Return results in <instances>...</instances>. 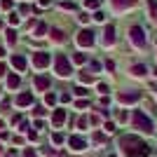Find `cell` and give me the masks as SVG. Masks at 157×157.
Returning a JSON list of instances; mask_svg holds the SVG:
<instances>
[{"label": "cell", "instance_id": "9", "mask_svg": "<svg viewBox=\"0 0 157 157\" xmlns=\"http://www.w3.org/2000/svg\"><path fill=\"white\" fill-rule=\"evenodd\" d=\"M117 101L120 103H136V101H141V94L138 92H122V94H117Z\"/></svg>", "mask_w": 157, "mask_h": 157}, {"label": "cell", "instance_id": "10", "mask_svg": "<svg viewBox=\"0 0 157 157\" xmlns=\"http://www.w3.org/2000/svg\"><path fill=\"white\" fill-rule=\"evenodd\" d=\"M66 117H68V110H63V108H56V110L52 113V124L54 127H61L66 122Z\"/></svg>", "mask_w": 157, "mask_h": 157}, {"label": "cell", "instance_id": "2", "mask_svg": "<svg viewBox=\"0 0 157 157\" xmlns=\"http://www.w3.org/2000/svg\"><path fill=\"white\" fill-rule=\"evenodd\" d=\"M131 127L136 131H143V134H152V131H155L152 120L148 117L143 110H134V115H131Z\"/></svg>", "mask_w": 157, "mask_h": 157}, {"label": "cell", "instance_id": "24", "mask_svg": "<svg viewBox=\"0 0 157 157\" xmlns=\"http://www.w3.org/2000/svg\"><path fill=\"white\" fill-rule=\"evenodd\" d=\"M73 61H75V63H85L87 56H85L82 52H75V54H73Z\"/></svg>", "mask_w": 157, "mask_h": 157}, {"label": "cell", "instance_id": "33", "mask_svg": "<svg viewBox=\"0 0 157 157\" xmlns=\"http://www.w3.org/2000/svg\"><path fill=\"white\" fill-rule=\"evenodd\" d=\"M61 7H63V10H73V7H75V5H73L71 0H66V2H61Z\"/></svg>", "mask_w": 157, "mask_h": 157}, {"label": "cell", "instance_id": "20", "mask_svg": "<svg viewBox=\"0 0 157 157\" xmlns=\"http://www.w3.org/2000/svg\"><path fill=\"white\" fill-rule=\"evenodd\" d=\"M148 10H150V17L157 21V5H155V0H148Z\"/></svg>", "mask_w": 157, "mask_h": 157}, {"label": "cell", "instance_id": "41", "mask_svg": "<svg viewBox=\"0 0 157 157\" xmlns=\"http://www.w3.org/2000/svg\"><path fill=\"white\" fill-rule=\"evenodd\" d=\"M155 78H157V68H155Z\"/></svg>", "mask_w": 157, "mask_h": 157}, {"label": "cell", "instance_id": "5", "mask_svg": "<svg viewBox=\"0 0 157 157\" xmlns=\"http://www.w3.org/2000/svg\"><path fill=\"white\" fill-rule=\"evenodd\" d=\"M129 40H131V45L143 47V45H145V31H143L141 26H131V28H129Z\"/></svg>", "mask_w": 157, "mask_h": 157}, {"label": "cell", "instance_id": "40", "mask_svg": "<svg viewBox=\"0 0 157 157\" xmlns=\"http://www.w3.org/2000/svg\"><path fill=\"white\" fill-rule=\"evenodd\" d=\"M2 127H5V122H2V120H0V129H2Z\"/></svg>", "mask_w": 157, "mask_h": 157}, {"label": "cell", "instance_id": "28", "mask_svg": "<svg viewBox=\"0 0 157 157\" xmlns=\"http://www.w3.org/2000/svg\"><path fill=\"white\" fill-rule=\"evenodd\" d=\"M103 129L108 131V134H113V131H115V124H113V122H105V124H103Z\"/></svg>", "mask_w": 157, "mask_h": 157}, {"label": "cell", "instance_id": "12", "mask_svg": "<svg viewBox=\"0 0 157 157\" xmlns=\"http://www.w3.org/2000/svg\"><path fill=\"white\" fill-rule=\"evenodd\" d=\"M12 66L17 68V73H24L26 71V56H24V54H14L12 56Z\"/></svg>", "mask_w": 157, "mask_h": 157}, {"label": "cell", "instance_id": "30", "mask_svg": "<svg viewBox=\"0 0 157 157\" xmlns=\"http://www.w3.org/2000/svg\"><path fill=\"white\" fill-rule=\"evenodd\" d=\"M78 19H80V24H87V21H89V14H87V12H82V14L78 17Z\"/></svg>", "mask_w": 157, "mask_h": 157}, {"label": "cell", "instance_id": "25", "mask_svg": "<svg viewBox=\"0 0 157 157\" xmlns=\"http://www.w3.org/2000/svg\"><path fill=\"white\" fill-rule=\"evenodd\" d=\"M7 42H17V31H7Z\"/></svg>", "mask_w": 157, "mask_h": 157}, {"label": "cell", "instance_id": "31", "mask_svg": "<svg viewBox=\"0 0 157 157\" xmlns=\"http://www.w3.org/2000/svg\"><path fill=\"white\" fill-rule=\"evenodd\" d=\"M87 124H89V120H87V117H80V122H78V127H80V129H85Z\"/></svg>", "mask_w": 157, "mask_h": 157}, {"label": "cell", "instance_id": "36", "mask_svg": "<svg viewBox=\"0 0 157 157\" xmlns=\"http://www.w3.org/2000/svg\"><path fill=\"white\" fill-rule=\"evenodd\" d=\"M98 92H101V94H108L110 89H108V85H98Z\"/></svg>", "mask_w": 157, "mask_h": 157}, {"label": "cell", "instance_id": "22", "mask_svg": "<svg viewBox=\"0 0 157 157\" xmlns=\"http://www.w3.org/2000/svg\"><path fill=\"white\" fill-rule=\"evenodd\" d=\"M80 82H87V85H89V82H94V75H89L87 71H82L80 73Z\"/></svg>", "mask_w": 157, "mask_h": 157}, {"label": "cell", "instance_id": "42", "mask_svg": "<svg viewBox=\"0 0 157 157\" xmlns=\"http://www.w3.org/2000/svg\"><path fill=\"white\" fill-rule=\"evenodd\" d=\"M0 28H2V21H0Z\"/></svg>", "mask_w": 157, "mask_h": 157}, {"label": "cell", "instance_id": "32", "mask_svg": "<svg viewBox=\"0 0 157 157\" xmlns=\"http://www.w3.org/2000/svg\"><path fill=\"white\" fill-rule=\"evenodd\" d=\"M75 94H78V96H85L87 89H85V87H75Z\"/></svg>", "mask_w": 157, "mask_h": 157}, {"label": "cell", "instance_id": "39", "mask_svg": "<svg viewBox=\"0 0 157 157\" xmlns=\"http://www.w3.org/2000/svg\"><path fill=\"white\" fill-rule=\"evenodd\" d=\"M2 56H5V47H0V59H2Z\"/></svg>", "mask_w": 157, "mask_h": 157}, {"label": "cell", "instance_id": "8", "mask_svg": "<svg viewBox=\"0 0 157 157\" xmlns=\"http://www.w3.org/2000/svg\"><path fill=\"white\" fill-rule=\"evenodd\" d=\"M33 85H35L38 92H49L52 80H49V75H35V78H33Z\"/></svg>", "mask_w": 157, "mask_h": 157}, {"label": "cell", "instance_id": "27", "mask_svg": "<svg viewBox=\"0 0 157 157\" xmlns=\"http://www.w3.org/2000/svg\"><path fill=\"white\" fill-rule=\"evenodd\" d=\"M33 115H35V117H42V115H45V108H42V105H35Z\"/></svg>", "mask_w": 157, "mask_h": 157}, {"label": "cell", "instance_id": "38", "mask_svg": "<svg viewBox=\"0 0 157 157\" xmlns=\"http://www.w3.org/2000/svg\"><path fill=\"white\" fill-rule=\"evenodd\" d=\"M5 71H7V68H5V63H0V75H5Z\"/></svg>", "mask_w": 157, "mask_h": 157}, {"label": "cell", "instance_id": "16", "mask_svg": "<svg viewBox=\"0 0 157 157\" xmlns=\"http://www.w3.org/2000/svg\"><path fill=\"white\" fill-rule=\"evenodd\" d=\"M19 85H21V78L17 75V73H12V75H7V87H10V89H17Z\"/></svg>", "mask_w": 157, "mask_h": 157}, {"label": "cell", "instance_id": "26", "mask_svg": "<svg viewBox=\"0 0 157 157\" xmlns=\"http://www.w3.org/2000/svg\"><path fill=\"white\" fill-rule=\"evenodd\" d=\"M45 101H47V103H56V94L47 92V94H45Z\"/></svg>", "mask_w": 157, "mask_h": 157}, {"label": "cell", "instance_id": "29", "mask_svg": "<svg viewBox=\"0 0 157 157\" xmlns=\"http://www.w3.org/2000/svg\"><path fill=\"white\" fill-rule=\"evenodd\" d=\"M52 141H54V143H63V134H54Z\"/></svg>", "mask_w": 157, "mask_h": 157}, {"label": "cell", "instance_id": "11", "mask_svg": "<svg viewBox=\"0 0 157 157\" xmlns=\"http://www.w3.org/2000/svg\"><path fill=\"white\" fill-rule=\"evenodd\" d=\"M14 103L19 105V108H26V105H31V103H33V94H31V92H24V94H19V96L14 98Z\"/></svg>", "mask_w": 157, "mask_h": 157}, {"label": "cell", "instance_id": "35", "mask_svg": "<svg viewBox=\"0 0 157 157\" xmlns=\"http://www.w3.org/2000/svg\"><path fill=\"white\" fill-rule=\"evenodd\" d=\"M94 143H103V134H94Z\"/></svg>", "mask_w": 157, "mask_h": 157}, {"label": "cell", "instance_id": "18", "mask_svg": "<svg viewBox=\"0 0 157 157\" xmlns=\"http://www.w3.org/2000/svg\"><path fill=\"white\" fill-rule=\"evenodd\" d=\"M47 31H49V28H47V24H38L33 35H35V38H45V33H47Z\"/></svg>", "mask_w": 157, "mask_h": 157}, {"label": "cell", "instance_id": "14", "mask_svg": "<svg viewBox=\"0 0 157 157\" xmlns=\"http://www.w3.org/2000/svg\"><path fill=\"white\" fill-rule=\"evenodd\" d=\"M129 73L134 75V78H145V73H148V68H145L143 63H136V66H131Z\"/></svg>", "mask_w": 157, "mask_h": 157}, {"label": "cell", "instance_id": "17", "mask_svg": "<svg viewBox=\"0 0 157 157\" xmlns=\"http://www.w3.org/2000/svg\"><path fill=\"white\" fill-rule=\"evenodd\" d=\"M52 40L54 42H56V45H61V42H63V31H61V28H52Z\"/></svg>", "mask_w": 157, "mask_h": 157}, {"label": "cell", "instance_id": "19", "mask_svg": "<svg viewBox=\"0 0 157 157\" xmlns=\"http://www.w3.org/2000/svg\"><path fill=\"white\" fill-rule=\"evenodd\" d=\"M85 7L87 10H98V7H101V0H85Z\"/></svg>", "mask_w": 157, "mask_h": 157}, {"label": "cell", "instance_id": "7", "mask_svg": "<svg viewBox=\"0 0 157 157\" xmlns=\"http://www.w3.org/2000/svg\"><path fill=\"white\" fill-rule=\"evenodd\" d=\"M68 148L75 150V152H82L87 148V141L82 136H78V134H73V136H68Z\"/></svg>", "mask_w": 157, "mask_h": 157}, {"label": "cell", "instance_id": "1", "mask_svg": "<svg viewBox=\"0 0 157 157\" xmlns=\"http://www.w3.org/2000/svg\"><path fill=\"white\" fill-rule=\"evenodd\" d=\"M120 155L122 157H150L152 148L138 136H122L120 138Z\"/></svg>", "mask_w": 157, "mask_h": 157}, {"label": "cell", "instance_id": "15", "mask_svg": "<svg viewBox=\"0 0 157 157\" xmlns=\"http://www.w3.org/2000/svg\"><path fill=\"white\" fill-rule=\"evenodd\" d=\"M136 0H113V7L115 10H127V7H134Z\"/></svg>", "mask_w": 157, "mask_h": 157}, {"label": "cell", "instance_id": "37", "mask_svg": "<svg viewBox=\"0 0 157 157\" xmlns=\"http://www.w3.org/2000/svg\"><path fill=\"white\" fill-rule=\"evenodd\" d=\"M49 2H52V0H40V5H42V7H47Z\"/></svg>", "mask_w": 157, "mask_h": 157}, {"label": "cell", "instance_id": "34", "mask_svg": "<svg viewBox=\"0 0 157 157\" xmlns=\"http://www.w3.org/2000/svg\"><path fill=\"white\" fill-rule=\"evenodd\" d=\"M94 19H96V21H105V14L103 12H96V14H94Z\"/></svg>", "mask_w": 157, "mask_h": 157}, {"label": "cell", "instance_id": "4", "mask_svg": "<svg viewBox=\"0 0 157 157\" xmlns=\"http://www.w3.org/2000/svg\"><path fill=\"white\" fill-rule=\"evenodd\" d=\"M75 42H78V47H94V42H96V38H94V31H89V28H82V31L75 35Z\"/></svg>", "mask_w": 157, "mask_h": 157}, {"label": "cell", "instance_id": "3", "mask_svg": "<svg viewBox=\"0 0 157 157\" xmlns=\"http://www.w3.org/2000/svg\"><path fill=\"white\" fill-rule=\"evenodd\" d=\"M54 73H56L59 78H68V75L73 73L71 61H68L66 54H56V56H54Z\"/></svg>", "mask_w": 157, "mask_h": 157}, {"label": "cell", "instance_id": "23", "mask_svg": "<svg viewBox=\"0 0 157 157\" xmlns=\"http://www.w3.org/2000/svg\"><path fill=\"white\" fill-rule=\"evenodd\" d=\"M42 155H45V157H61V152L52 150V148H42Z\"/></svg>", "mask_w": 157, "mask_h": 157}, {"label": "cell", "instance_id": "21", "mask_svg": "<svg viewBox=\"0 0 157 157\" xmlns=\"http://www.w3.org/2000/svg\"><path fill=\"white\" fill-rule=\"evenodd\" d=\"M7 21H10V24H12V26H19V21H21V17L17 12H12L10 14V17H7Z\"/></svg>", "mask_w": 157, "mask_h": 157}, {"label": "cell", "instance_id": "13", "mask_svg": "<svg viewBox=\"0 0 157 157\" xmlns=\"http://www.w3.org/2000/svg\"><path fill=\"white\" fill-rule=\"evenodd\" d=\"M103 45L105 47L115 45V28H113V26H105V31H103Z\"/></svg>", "mask_w": 157, "mask_h": 157}, {"label": "cell", "instance_id": "6", "mask_svg": "<svg viewBox=\"0 0 157 157\" xmlns=\"http://www.w3.org/2000/svg\"><path fill=\"white\" fill-rule=\"evenodd\" d=\"M31 61H33V66H35L38 71H42V68L49 66V52H35L31 56Z\"/></svg>", "mask_w": 157, "mask_h": 157}]
</instances>
